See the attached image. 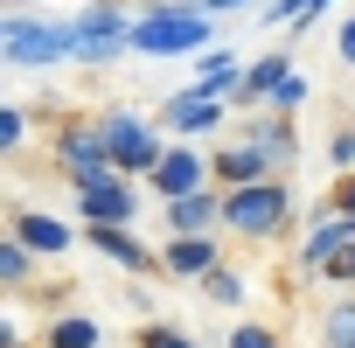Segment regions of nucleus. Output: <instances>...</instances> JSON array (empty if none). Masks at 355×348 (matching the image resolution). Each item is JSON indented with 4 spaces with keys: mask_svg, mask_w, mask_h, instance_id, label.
<instances>
[{
    "mask_svg": "<svg viewBox=\"0 0 355 348\" xmlns=\"http://www.w3.org/2000/svg\"><path fill=\"white\" fill-rule=\"evenodd\" d=\"M0 63H15V70L77 63V28H70V15H42L35 0H8V8H0Z\"/></svg>",
    "mask_w": 355,
    "mask_h": 348,
    "instance_id": "1",
    "label": "nucleus"
},
{
    "mask_svg": "<svg viewBox=\"0 0 355 348\" xmlns=\"http://www.w3.org/2000/svg\"><path fill=\"white\" fill-rule=\"evenodd\" d=\"M209 56V8L202 0H153L132 21V56Z\"/></svg>",
    "mask_w": 355,
    "mask_h": 348,
    "instance_id": "2",
    "label": "nucleus"
},
{
    "mask_svg": "<svg viewBox=\"0 0 355 348\" xmlns=\"http://www.w3.org/2000/svg\"><path fill=\"white\" fill-rule=\"evenodd\" d=\"M293 216H300V209H293V189H286V182H258V189L223 195V230L244 237V244H272V237H286Z\"/></svg>",
    "mask_w": 355,
    "mask_h": 348,
    "instance_id": "3",
    "label": "nucleus"
},
{
    "mask_svg": "<svg viewBox=\"0 0 355 348\" xmlns=\"http://www.w3.org/2000/svg\"><path fill=\"white\" fill-rule=\"evenodd\" d=\"M49 160L63 167V182H70V189H91V182H105V174H119V167H112V146H105V125H98V119H56Z\"/></svg>",
    "mask_w": 355,
    "mask_h": 348,
    "instance_id": "4",
    "label": "nucleus"
},
{
    "mask_svg": "<svg viewBox=\"0 0 355 348\" xmlns=\"http://www.w3.org/2000/svg\"><path fill=\"white\" fill-rule=\"evenodd\" d=\"M98 125H105L112 167L125 174V182H132V174H146V182H153V167L167 160V146H160V132L146 125V112H132V105H105V112H98Z\"/></svg>",
    "mask_w": 355,
    "mask_h": 348,
    "instance_id": "5",
    "label": "nucleus"
},
{
    "mask_svg": "<svg viewBox=\"0 0 355 348\" xmlns=\"http://www.w3.org/2000/svg\"><path fill=\"white\" fill-rule=\"evenodd\" d=\"M132 21H139V15H125V0H91V8H77V15H70V28H77V63H91V70L119 63V56L132 49Z\"/></svg>",
    "mask_w": 355,
    "mask_h": 348,
    "instance_id": "6",
    "label": "nucleus"
},
{
    "mask_svg": "<svg viewBox=\"0 0 355 348\" xmlns=\"http://www.w3.org/2000/svg\"><path fill=\"white\" fill-rule=\"evenodd\" d=\"M153 189H160V202L202 195V189H216V160H202L196 146H167V160L153 167Z\"/></svg>",
    "mask_w": 355,
    "mask_h": 348,
    "instance_id": "7",
    "label": "nucleus"
},
{
    "mask_svg": "<svg viewBox=\"0 0 355 348\" xmlns=\"http://www.w3.org/2000/svg\"><path fill=\"white\" fill-rule=\"evenodd\" d=\"M77 209H84V223H119V230L139 223V195H132L125 174H105V182L77 189Z\"/></svg>",
    "mask_w": 355,
    "mask_h": 348,
    "instance_id": "8",
    "label": "nucleus"
},
{
    "mask_svg": "<svg viewBox=\"0 0 355 348\" xmlns=\"http://www.w3.org/2000/svg\"><path fill=\"white\" fill-rule=\"evenodd\" d=\"M84 244H91V251H105L112 265L139 272V279H146V272H160V251H146V244H139V230H119V223H84Z\"/></svg>",
    "mask_w": 355,
    "mask_h": 348,
    "instance_id": "9",
    "label": "nucleus"
},
{
    "mask_svg": "<svg viewBox=\"0 0 355 348\" xmlns=\"http://www.w3.org/2000/svg\"><path fill=\"white\" fill-rule=\"evenodd\" d=\"M167 132H182V146L202 139V132H223V98H202L189 84L182 98H167Z\"/></svg>",
    "mask_w": 355,
    "mask_h": 348,
    "instance_id": "10",
    "label": "nucleus"
},
{
    "mask_svg": "<svg viewBox=\"0 0 355 348\" xmlns=\"http://www.w3.org/2000/svg\"><path fill=\"white\" fill-rule=\"evenodd\" d=\"M258 182H279V174H272V153H258L251 139L216 153V189H223V195H237V189H258Z\"/></svg>",
    "mask_w": 355,
    "mask_h": 348,
    "instance_id": "11",
    "label": "nucleus"
},
{
    "mask_svg": "<svg viewBox=\"0 0 355 348\" xmlns=\"http://www.w3.org/2000/svg\"><path fill=\"white\" fill-rule=\"evenodd\" d=\"M223 265V251H216V237H167V251H160V272L167 279H209Z\"/></svg>",
    "mask_w": 355,
    "mask_h": 348,
    "instance_id": "12",
    "label": "nucleus"
},
{
    "mask_svg": "<svg viewBox=\"0 0 355 348\" xmlns=\"http://www.w3.org/2000/svg\"><path fill=\"white\" fill-rule=\"evenodd\" d=\"M216 223H223V189H202V195L167 202V237H209Z\"/></svg>",
    "mask_w": 355,
    "mask_h": 348,
    "instance_id": "13",
    "label": "nucleus"
},
{
    "mask_svg": "<svg viewBox=\"0 0 355 348\" xmlns=\"http://www.w3.org/2000/svg\"><path fill=\"white\" fill-rule=\"evenodd\" d=\"M244 77H251V70H244V63H237V49L223 42V49H209V56H202V70H196V91H202V98H223V105H230V98L244 91Z\"/></svg>",
    "mask_w": 355,
    "mask_h": 348,
    "instance_id": "14",
    "label": "nucleus"
},
{
    "mask_svg": "<svg viewBox=\"0 0 355 348\" xmlns=\"http://www.w3.org/2000/svg\"><path fill=\"white\" fill-rule=\"evenodd\" d=\"M8 237H21V244H28V251H56V258H63V251H70V237H77V230H70V223H56V216H49V209H21V216H15V223H8Z\"/></svg>",
    "mask_w": 355,
    "mask_h": 348,
    "instance_id": "15",
    "label": "nucleus"
},
{
    "mask_svg": "<svg viewBox=\"0 0 355 348\" xmlns=\"http://www.w3.org/2000/svg\"><path fill=\"white\" fill-rule=\"evenodd\" d=\"M341 244H355V223H348L341 209H327V216L300 237V265H306V272H320V258H334Z\"/></svg>",
    "mask_w": 355,
    "mask_h": 348,
    "instance_id": "16",
    "label": "nucleus"
},
{
    "mask_svg": "<svg viewBox=\"0 0 355 348\" xmlns=\"http://www.w3.org/2000/svg\"><path fill=\"white\" fill-rule=\"evenodd\" d=\"M251 146L258 153H272V167H293L300 160V132H293V119H251Z\"/></svg>",
    "mask_w": 355,
    "mask_h": 348,
    "instance_id": "17",
    "label": "nucleus"
},
{
    "mask_svg": "<svg viewBox=\"0 0 355 348\" xmlns=\"http://www.w3.org/2000/svg\"><path fill=\"white\" fill-rule=\"evenodd\" d=\"M98 341H105V327L91 313H49L42 320V348H98Z\"/></svg>",
    "mask_w": 355,
    "mask_h": 348,
    "instance_id": "18",
    "label": "nucleus"
},
{
    "mask_svg": "<svg viewBox=\"0 0 355 348\" xmlns=\"http://www.w3.org/2000/svg\"><path fill=\"white\" fill-rule=\"evenodd\" d=\"M286 77H293V56H286V49H279V56H265V63H251V77H244V91H237V98H244V105H258V98H265V105H272V98H279V84H286Z\"/></svg>",
    "mask_w": 355,
    "mask_h": 348,
    "instance_id": "19",
    "label": "nucleus"
},
{
    "mask_svg": "<svg viewBox=\"0 0 355 348\" xmlns=\"http://www.w3.org/2000/svg\"><path fill=\"white\" fill-rule=\"evenodd\" d=\"M28 272H35V251H28L21 237H0V286H8V293H28V286H35Z\"/></svg>",
    "mask_w": 355,
    "mask_h": 348,
    "instance_id": "20",
    "label": "nucleus"
},
{
    "mask_svg": "<svg viewBox=\"0 0 355 348\" xmlns=\"http://www.w3.org/2000/svg\"><path fill=\"white\" fill-rule=\"evenodd\" d=\"M320 348H355V299H334L320 313Z\"/></svg>",
    "mask_w": 355,
    "mask_h": 348,
    "instance_id": "21",
    "label": "nucleus"
},
{
    "mask_svg": "<svg viewBox=\"0 0 355 348\" xmlns=\"http://www.w3.org/2000/svg\"><path fill=\"white\" fill-rule=\"evenodd\" d=\"M202 299H209V306H244V272H237V265H216V272L202 279Z\"/></svg>",
    "mask_w": 355,
    "mask_h": 348,
    "instance_id": "22",
    "label": "nucleus"
},
{
    "mask_svg": "<svg viewBox=\"0 0 355 348\" xmlns=\"http://www.w3.org/2000/svg\"><path fill=\"white\" fill-rule=\"evenodd\" d=\"M28 146V105H0V153Z\"/></svg>",
    "mask_w": 355,
    "mask_h": 348,
    "instance_id": "23",
    "label": "nucleus"
},
{
    "mask_svg": "<svg viewBox=\"0 0 355 348\" xmlns=\"http://www.w3.org/2000/svg\"><path fill=\"white\" fill-rule=\"evenodd\" d=\"M223 348H279V334H272L265 320H237V327L223 334Z\"/></svg>",
    "mask_w": 355,
    "mask_h": 348,
    "instance_id": "24",
    "label": "nucleus"
},
{
    "mask_svg": "<svg viewBox=\"0 0 355 348\" xmlns=\"http://www.w3.org/2000/svg\"><path fill=\"white\" fill-rule=\"evenodd\" d=\"M139 348H202V341H189L182 327H167V320H146L139 327Z\"/></svg>",
    "mask_w": 355,
    "mask_h": 348,
    "instance_id": "25",
    "label": "nucleus"
},
{
    "mask_svg": "<svg viewBox=\"0 0 355 348\" xmlns=\"http://www.w3.org/2000/svg\"><path fill=\"white\" fill-rule=\"evenodd\" d=\"M320 279L327 286H355V244H341L334 258H320Z\"/></svg>",
    "mask_w": 355,
    "mask_h": 348,
    "instance_id": "26",
    "label": "nucleus"
},
{
    "mask_svg": "<svg viewBox=\"0 0 355 348\" xmlns=\"http://www.w3.org/2000/svg\"><path fill=\"white\" fill-rule=\"evenodd\" d=\"M300 105H306V77H300V70H293V77H286V84H279V98H272V112H279V119H293V112H300Z\"/></svg>",
    "mask_w": 355,
    "mask_h": 348,
    "instance_id": "27",
    "label": "nucleus"
},
{
    "mask_svg": "<svg viewBox=\"0 0 355 348\" xmlns=\"http://www.w3.org/2000/svg\"><path fill=\"white\" fill-rule=\"evenodd\" d=\"M327 160H334L341 174H355V125H341V132L327 139Z\"/></svg>",
    "mask_w": 355,
    "mask_h": 348,
    "instance_id": "28",
    "label": "nucleus"
},
{
    "mask_svg": "<svg viewBox=\"0 0 355 348\" xmlns=\"http://www.w3.org/2000/svg\"><path fill=\"white\" fill-rule=\"evenodd\" d=\"M327 209H341V216H355V174H334V195H327Z\"/></svg>",
    "mask_w": 355,
    "mask_h": 348,
    "instance_id": "29",
    "label": "nucleus"
},
{
    "mask_svg": "<svg viewBox=\"0 0 355 348\" xmlns=\"http://www.w3.org/2000/svg\"><path fill=\"white\" fill-rule=\"evenodd\" d=\"M334 56H341V63H348V70H355V15H348V21H341V35H334Z\"/></svg>",
    "mask_w": 355,
    "mask_h": 348,
    "instance_id": "30",
    "label": "nucleus"
},
{
    "mask_svg": "<svg viewBox=\"0 0 355 348\" xmlns=\"http://www.w3.org/2000/svg\"><path fill=\"white\" fill-rule=\"evenodd\" d=\"M327 8H334V0H306V15H300V28H313V21H320Z\"/></svg>",
    "mask_w": 355,
    "mask_h": 348,
    "instance_id": "31",
    "label": "nucleus"
},
{
    "mask_svg": "<svg viewBox=\"0 0 355 348\" xmlns=\"http://www.w3.org/2000/svg\"><path fill=\"white\" fill-rule=\"evenodd\" d=\"M202 8L209 15H230V8H251V0H202Z\"/></svg>",
    "mask_w": 355,
    "mask_h": 348,
    "instance_id": "32",
    "label": "nucleus"
},
{
    "mask_svg": "<svg viewBox=\"0 0 355 348\" xmlns=\"http://www.w3.org/2000/svg\"><path fill=\"white\" fill-rule=\"evenodd\" d=\"M348 223H355V216H348Z\"/></svg>",
    "mask_w": 355,
    "mask_h": 348,
    "instance_id": "33",
    "label": "nucleus"
}]
</instances>
